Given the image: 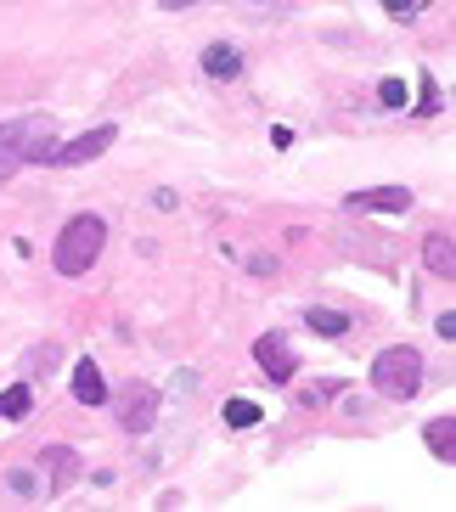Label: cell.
Returning <instances> with one entry per match:
<instances>
[{
	"label": "cell",
	"mask_w": 456,
	"mask_h": 512,
	"mask_svg": "<svg viewBox=\"0 0 456 512\" xmlns=\"http://www.w3.org/2000/svg\"><path fill=\"white\" fill-rule=\"evenodd\" d=\"M102 242H107V226L102 214H74L57 237V271L62 276H85L102 259Z\"/></svg>",
	"instance_id": "cell-1"
},
{
	"label": "cell",
	"mask_w": 456,
	"mask_h": 512,
	"mask_svg": "<svg viewBox=\"0 0 456 512\" xmlns=\"http://www.w3.org/2000/svg\"><path fill=\"white\" fill-rule=\"evenodd\" d=\"M372 389L389 394V400H411V394L423 389V355L406 344L383 349L378 361H372Z\"/></svg>",
	"instance_id": "cell-2"
},
{
	"label": "cell",
	"mask_w": 456,
	"mask_h": 512,
	"mask_svg": "<svg viewBox=\"0 0 456 512\" xmlns=\"http://www.w3.org/2000/svg\"><path fill=\"white\" fill-rule=\"evenodd\" d=\"M113 141H119V130H113V124H96V130H85V136L51 147V164H57V169H79V164H91V158H102Z\"/></svg>",
	"instance_id": "cell-3"
},
{
	"label": "cell",
	"mask_w": 456,
	"mask_h": 512,
	"mask_svg": "<svg viewBox=\"0 0 456 512\" xmlns=\"http://www.w3.org/2000/svg\"><path fill=\"white\" fill-rule=\"evenodd\" d=\"M152 422H158V389L152 383H130L124 406H119V428L124 434H147Z\"/></svg>",
	"instance_id": "cell-4"
},
{
	"label": "cell",
	"mask_w": 456,
	"mask_h": 512,
	"mask_svg": "<svg viewBox=\"0 0 456 512\" xmlns=\"http://www.w3.org/2000/svg\"><path fill=\"white\" fill-rule=\"evenodd\" d=\"M254 361L265 366V377H271V383H288V377L299 372V355L288 349V338H282V332H265V338H259Z\"/></svg>",
	"instance_id": "cell-5"
},
{
	"label": "cell",
	"mask_w": 456,
	"mask_h": 512,
	"mask_svg": "<svg viewBox=\"0 0 456 512\" xmlns=\"http://www.w3.org/2000/svg\"><path fill=\"white\" fill-rule=\"evenodd\" d=\"M355 214H406L411 209V192L406 186H372V192H350L344 197Z\"/></svg>",
	"instance_id": "cell-6"
},
{
	"label": "cell",
	"mask_w": 456,
	"mask_h": 512,
	"mask_svg": "<svg viewBox=\"0 0 456 512\" xmlns=\"http://www.w3.org/2000/svg\"><path fill=\"white\" fill-rule=\"evenodd\" d=\"M423 265L434 276H445V282L456 276V242H451V231H434V237L423 242Z\"/></svg>",
	"instance_id": "cell-7"
},
{
	"label": "cell",
	"mask_w": 456,
	"mask_h": 512,
	"mask_svg": "<svg viewBox=\"0 0 456 512\" xmlns=\"http://www.w3.org/2000/svg\"><path fill=\"white\" fill-rule=\"evenodd\" d=\"M74 400H79V406H102V400H107V383H102V366H96V361H79L74 366Z\"/></svg>",
	"instance_id": "cell-8"
},
{
	"label": "cell",
	"mask_w": 456,
	"mask_h": 512,
	"mask_svg": "<svg viewBox=\"0 0 456 512\" xmlns=\"http://www.w3.org/2000/svg\"><path fill=\"white\" fill-rule=\"evenodd\" d=\"M423 439H428V451H434V456L456 462V417H434V422L423 428Z\"/></svg>",
	"instance_id": "cell-9"
},
{
	"label": "cell",
	"mask_w": 456,
	"mask_h": 512,
	"mask_svg": "<svg viewBox=\"0 0 456 512\" xmlns=\"http://www.w3.org/2000/svg\"><path fill=\"white\" fill-rule=\"evenodd\" d=\"M203 74H209V79H237V74H243V57H237L231 46H209V51H203Z\"/></svg>",
	"instance_id": "cell-10"
},
{
	"label": "cell",
	"mask_w": 456,
	"mask_h": 512,
	"mask_svg": "<svg viewBox=\"0 0 456 512\" xmlns=\"http://www.w3.org/2000/svg\"><path fill=\"white\" fill-rule=\"evenodd\" d=\"M34 411V389L29 383H12V389L0 394V422H23Z\"/></svg>",
	"instance_id": "cell-11"
},
{
	"label": "cell",
	"mask_w": 456,
	"mask_h": 512,
	"mask_svg": "<svg viewBox=\"0 0 456 512\" xmlns=\"http://www.w3.org/2000/svg\"><path fill=\"white\" fill-rule=\"evenodd\" d=\"M46 467H51V479H57V490L79 484V462H74V451H62V445H51V451H46Z\"/></svg>",
	"instance_id": "cell-12"
},
{
	"label": "cell",
	"mask_w": 456,
	"mask_h": 512,
	"mask_svg": "<svg viewBox=\"0 0 456 512\" xmlns=\"http://www.w3.org/2000/svg\"><path fill=\"white\" fill-rule=\"evenodd\" d=\"M310 327H316L321 338H344V332H350V316H338V310H310Z\"/></svg>",
	"instance_id": "cell-13"
},
{
	"label": "cell",
	"mask_w": 456,
	"mask_h": 512,
	"mask_svg": "<svg viewBox=\"0 0 456 512\" xmlns=\"http://www.w3.org/2000/svg\"><path fill=\"white\" fill-rule=\"evenodd\" d=\"M226 422H231V428H254V422H259V406H254V400H231V406H226Z\"/></svg>",
	"instance_id": "cell-14"
},
{
	"label": "cell",
	"mask_w": 456,
	"mask_h": 512,
	"mask_svg": "<svg viewBox=\"0 0 456 512\" xmlns=\"http://www.w3.org/2000/svg\"><path fill=\"white\" fill-rule=\"evenodd\" d=\"M6 484H12V496H17V501H34V496H40V484H34L29 467H17V473H12Z\"/></svg>",
	"instance_id": "cell-15"
},
{
	"label": "cell",
	"mask_w": 456,
	"mask_h": 512,
	"mask_svg": "<svg viewBox=\"0 0 456 512\" xmlns=\"http://www.w3.org/2000/svg\"><path fill=\"white\" fill-rule=\"evenodd\" d=\"M57 366V344H40V349H29V372H51Z\"/></svg>",
	"instance_id": "cell-16"
},
{
	"label": "cell",
	"mask_w": 456,
	"mask_h": 512,
	"mask_svg": "<svg viewBox=\"0 0 456 512\" xmlns=\"http://www.w3.org/2000/svg\"><path fill=\"white\" fill-rule=\"evenodd\" d=\"M378 102H383V107H400V102H406V79H383Z\"/></svg>",
	"instance_id": "cell-17"
},
{
	"label": "cell",
	"mask_w": 456,
	"mask_h": 512,
	"mask_svg": "<svg viewBox=\"0 0 456 512\" xmlns=\"http://www.w3.org/2000/svg\"><path fill=\"white\" fill-rule=\"evenodd\" d=\"M248 271H254V276H276V259L271 254H254V259H248Z\"/></svg>",
	"instance_id": "cell-18"
},
{
	"label": "cell",
	"mask_w": 456,
	"mask_h": 512,
	"mask_svg": "<svg viewBox=\"0 0 456 512\" xmlns=\"http://www.w3.org/2000/svg\"><path fill=\"white\" fill-rule=\"evenodd\" d=\"M423 0H383V12H395V17H406V12H417Z\"/></svg>",
	"instance_id": "cell-19"
},
{
	"label": "cell",
	"mask_w": 456,
	"mask_h": 512,
	"mask_svg": "<svg viewBox=\"0 0 456 512\" xmlns=\"http://www.w3.org/2000/svg\"><path fill=\"white\" fill-rule=\"evenodd\" d=\"M434 327H440V338H445V344H451V338H456V316H451V310H445V316L434 321Z\"/></svg>",
	"instance_id": "cell-20"
},
{
	"label": "cell",
	"mask_w": 456,
	"mask_h": 512,
	"mask_svg": "<svg viewBox=\"0 0 456 512\" xmlns=\"http://www.w3.org/2000/svg\"><path fill=\"white\" fill-rule=\"evenodd\" d=\"M158 6H169V12H175V6H192V0H158Z\"/></svg>",
	"instance_id": "cell-21"
}]
</instances>
